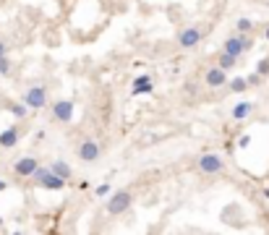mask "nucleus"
<instances>
[{
	"mask_svg": "<svg viewBox=\"0 0 269 235\" xmlns=\"http://www.w3.org/2000/svg\"><path fill=\"white\" fill-rule=\"evenodd\" d=\"M32 180H34L37 188H44V191H60V188H65V183H68V180L58 178L50 168H42V165H37V170L32 173Z\"/></svg>",
	"mask_w": 269,
	"mask_h": 235,
	"instance_id": "obj_1",
	"label": "nucleus"
},
{
	"mask_svg": "<svg viewBox=\"0 0 269 235\" xmlns=\"http://www.w3.org/2000/svg\"><path fill=\"white\" fill-rule=\"evenodd\" d=\"M107 196H110V199H107V215H110V217L126 215V212L131 209V204H133V194L126 191V188H120V191H110Z\"/></svg>",
	"mask_w": 269,
	"mask_h": 235,
	"instance_id": "obj_2",
	"label": "nucleus"
},
{
	"mask_svg": "<svg viewBox=\"0 0 269 235\" xmlns=\"http://www.w3.org/2000/svg\"><path fill=\"white\" fill-rule=\"evenodd\" d=\"M196 168H199V173L201 175H225V162H222V157L219 154H214V152H204L199 157V162H196Z\"/></svg>",
	"mask_w": 269,
	"mask_h": 235,
	"instance_id": "obj_3",
	"label": "nucleus"
},
{
	"mask_svg": "<svg viewBox=\"0 0 269 235\" xmlns=\"http://www.w3.org/2000/svg\"><path fill=\"white\" fill-rule=\"evenodd\" d=\"M74 112H76L74 100H55L53 107H50V121L65 126V123H71V121H74Z\"/></svg>",
	"mask_w": 269,
	"mask_h": 235,
	"instance_id": "obj_4",
	"label": "nucleus"
},
{
	"mask_svg": "<svg viewBox=\"0 0 269 235\" xmlns=\"http://www.w3.org/2000/svg\"><path fill=\"white\" fill-rule=\"evenodd\" d=\"M21 102H24L29 110H42V107H47V89H44L42 84L29 86V89L24 91V97H21Z\"/></svg>",
	"mask_w": 269,
	"mask_h": 235,
	"instance_id": "obj_5",
	"label": "nucleus"
},
{
	"mask_svg": "<svg viewBox=\"0 0 269 235\" xmlns=\"http://www.w3.org/2000/svg\"><path fill=\"white\" fill-rule=\"evenodd\" d=\"M76 157H79L81 162H86V165H92V162H97V159L102 157V147L97 144L94 138H84L81 144L76 147Z\"/></svg>",
	"mask_w": 269,
	"mask_h": 235,
	"instance_id": "obj_6",
	"label": "nucleus"
},
{
	"mask_svg": "<svg viewBox=\"0 0 269 235\" xmlns=\"http://www.w3.org/2000/svg\"><path fill=\"white\" fill-rule=\"evenodd\" d=\"M201 29L199 27H186V29H181L178 32V44L183 47V50H196V47L201 44Z\"/></svg>",
	"mask_w": 269,
	"mask_h": 235,
	"instance_id": "obj_7",
	"label": "nucleus"
},
{
	"mask_svg": "<svg viewBox=\"0 0 269 235\" xmlns=\"http://www.w3.org/2000/svg\"><path fill=\"white\" fill-rule=\"evenodd\" d=\"M204 84L209 89H222V86L228 84V70H222L219 65H209L204 70Z\"/></svg>",
	"mask_w": 269,
	"mask_h": 235,
	"instance_id": "obj_8",
	"label": "nucleus"
},
{
	"mask_svg": "<svg viewBox=\"0 0 269 235\" xmlns=\"http://www.w3.org/2000/svg\"><path fill=\"white\" fill-rule=\"evenodd\" d=\"M37 157H21V159H16V165H13V173L18 175V178H32V173L37 170Z\"/></svg>",
	"mask_w": 269,
	"mask_h": 235,
	"instance_id": "obj_9",
	"label": "nucleus"
},
{
	"mask_svg": "<svg viewBox=\"0 0 269 235\" xmlns=\"http://www.w3.org/2000/svg\"><path fill=\"white\" fill-rule=\"evenodd\" d=\"M154 91V81H152V76L149 74H141V76H136L133 79V84H131V94H152Z\"/></svg>",
	"mask_w": 269,
	"mask_h": 235,
	"instance_id": "obj_10",
	"label": "nucleus"
},
{
	"mask_svg": "<svg viewBox=\"0 0 269 235\" xmlns=\"http://www.w3.org/2000/svg\"><path fill=\"white\" fill-rule=\"evenodd\" d=\"M18 138H21V128L11 126V128H6L3 133H0V147H3V149H13L18 144Z\"/></svg>",
	"mask_w": 269,
	"mask_h": 235,
	"instance_id": "obj_11",
	"label": "nucleus"
},
{
	"mask_svg": "<svg viewBox=\"0 0 269 235\" xmlns=\"http://www.w3.org/2000/svg\"><path fill=\"white\" fill-rule=\"evenodd\" d=\"M222 50L225 53H230V55H235V58H243L246 53H243V42H240V34L235 32V34H230L225 42H222Z\"/></svg>",
	"mask_w": 269,
	"mask_h": 235,
	"instance_id": "obj_12",
	"label": "nucleus"
},
{
	"mask_svg": "<svg viewBox=\"0 0 269 235\" xmlns=\"http://www.w3.org/2000/svg\"><path fill=\"white\" fill-rule=\"evenodd\" d=\"M50 170H53L58 178H63V180H71V178H74V170H71V165L65 162V159H55V162H50Z\"/></svg>",
	"mask_w": 269,
	"mask_h": 235,
	"instance_id": "obj_13",
	"label": "nucleus"
},
{
	"mask_svg": "<svg viewBox=\"0 0 269 235\" xmlns=\"http://www.w3.org/2000/svg\"><path fill=\"white\" fill-rule=\"evenodd\" d=\"M251 110H254V105L243 100V102H238V105H235V107L230 110V118H233L235 123H240V121H246V118L251 115Z\"/></svg>",
	"mask_w": 269,
	"mask_h": 235,
	"instance_id": "obj_14",
	"label": "nucleus"
},
{
	"mask_svg": "<svg viewBox=\"0 0 269 235\" xmlns=\"http://www.w3.org/2000/svg\"><path fill=\"white\" fill-rule=\"evenodd\" d=\"M238 60H240V58H235V55H230V53H225V50H219V55H217V65H219L222 70H233V68L238 65Z\"/></svg>",
	"mask_w": 269,
	"mask_h": 235,
	"instance_id": "obj_15",
	"label": "nucleus"
},
{
	"mask_svg": "<svg viewBox=\"0 0 269 235\" xmlns=\"http://www.w3.org/2000/svg\"><path fill=\"white\" fill-rule=\"evenodd\" d=\"M228 91L230 94H240V91H249V81H246V76H235V79H228Z\"/></svg>",
	"mask_w": 269,
	"mask_h": 235,
	"instance_id": "obj_16",
	"label": "nucleus"
},
{
	"mask_svg": "<svg viewBox=\"0 0 269 235\" xmlns=\"http://www.w3.org/2000/svg\"><path fill=\"white\" fill-rule=\"evenodd\" d=\"M8 112L16 118V121H24V118L29 115V107L24 102H8Z\"/></svg>",
	"mask_w": 269,
	"mask_h": 235,
	"instance_id": "obj_17",
	"label": "nucleus"
},
{
	"mask_svg": "<svg viewBox=\"0 0 269 235\" xmlns=\"http://www.w3.org/2000/svg\"><path fill=\"white\" fill-rule=\"evenodd\" d=\"M254 29H256V24H254L251 18H243V16H240V18L235 21V32H238V34H251Z\"/></svg>",
	"mask_w": 269,
	"mask_h": 235,
	"instance_id": "obj_18",
	"label": "nucleus"
},
{
	"mask_svg": "<svg viewBox=\"0 0 269 235\" xmlns=\"http://www.w3.org/2000/svg\"><path fill=\"white\" fill-rule=\"evenodd\" d=\"M11 70H13V63L8 55H0V76H11Z\"/></svg>",
	"mask_w": 269,
	"mask_h": 235,
	"instance_id": "obj_19",
	"label": "nucleus"
},
{
	"mask_svg": "<svg viewBox=\"0 0 269 235\" xmlns=\"http://www.w3.org/2000/svg\"><path fill=\"white\" fill-rule=\"evenodd\" d=\"M240 42H243V53H251V50H254V44H256L254 34H240Z\"/></svg>",
	"mask_w": 269,
	"mask_h": 235,
	"instance_id": "obj_20",
	"label": "nucleus"
},
{
	"mask_svg": "<svg viewBox=\"0 0 269 235\" xmlns=\"http://www.w3.org/2000/svg\"><path fill=\"white\" fill-rule=\"evenodd\" d=\"M256 74H261L264 79H269V58H261L256 63Z\"/></svg>",
	"mask_w": 269,
	"mask_h": 235,
	"instance_id": "obj_21",
	"label": "nucleus"
},
{
	"mask_svg": "<svg viewBox=\"0 0 269 235\" xmlns=\"http://www.w3.org/2000/svg\"><path fill=\"white\" fill-rule=\"evenodd\" d=\"M246 81H249V86H261V84H264V76L254 70V74H249V76H246Z\"/></svg>",
	"mask_w": 269,
	"mask_h": 235,
	"instance_id": "obj_22",
	"label": "nucleus"
},
{
	"mask_svg": "<svg viewBox=\"0 0 269 235\" xmlns=\"http://www.w3.org/2000/svg\"><path fill=\"white\" fill-rule=\"evenodd\" d=\"M110 191H113V185H110V183H102V185H97V191H94V196L97 199H105Z\"/></svg>",
	"mask_w": 269,
	"mask_h": 235,
	"instance_id": "obj_23",
	"label": "nucleus"
},
{
	"mask_svg": "<svg viewBox=\"0 0 269 235\" xmlns=\"http://www.w3.org/2000/svg\"><path fill=\"white\" fill-rule=\"evenodd\" d=\"M238 147H240V149L251 147V136H249V133H240V136H238Z\"/></svg>",
	"mask_w": 269,
	"mask_h": 235,
	"instance_id": "obj_24",
	"label": "nucleus"
},
{
	"mask_svg": "<svg viewBox=\"0 0 269 235\" xmlns=\"http://www.w3.org/2000/svg\"><path fill=\"white\" fill-rule=\"evenodd\" d=\"M8 50H11V47H8V42H6L3 37H0V55H8Z\"/></svg>",
	"mask_w": 269,
	"mask_h": 235,
	"instance_id": "obj_25",
	"label": "nucleus"
},
{
	"mask_svg": "<svg viewBox=\"0 0 269 235\" xmlns=\"http://www.w3.org/2000/svg\"><path fill=\"white\" fill-rule=\"evenodd\" d=\"M261 196H264V199L269 201V185H264V188H261Z\"/></svg>",
	"mask_w": 269,
	"mask_h": 235,
	"instance_id": "obj_26",
	"label": "nucleus"
},
{
	"mask_svg": "<svg viewBox=\"0 0 269 235\" xmlns=\"http://www.w3.org/2000/svg\"><path fill=\"white\" fill-rule=\"evenodd\" d=\"M264 39L269 42V24H266V27H264Z\"/></svg>",
	"mask_w": 269,
	"mask_h": 235,
	"instance_id": "obj_27",
	"label": "nucleus"
},
{
	"mask_svg": "<svg viewBox=\"0 0 269 235\" xmlns=\"http://www.w3.org/2000/svg\"><path fill=\"white\" fill-rule=\"evenodd\" d=\"M6 188H8V185H6V180H0V194H3V191H6Z\"/></svg>",
	"mask_w": 269,
	"mask_h": 235,
	"instance_id": "obj_28",
	"label": "nucleus"
},
{
	"mask_svg": "<svg viewBox=\"0 0 269 235\" xmlns=\"http://www.w3.org/2000/svg\"><path fill=\"white\" fill-rule=\"evenodd\" d=\"M0 227H3V217H0Z\"/></svg>",
	"mask_w": 269,
	"mask_h": 235,
	"instance_id": "obj_29",
	"label": "nucleus"
}]
</instances>
